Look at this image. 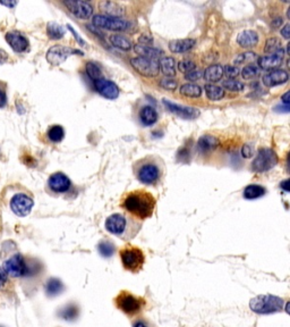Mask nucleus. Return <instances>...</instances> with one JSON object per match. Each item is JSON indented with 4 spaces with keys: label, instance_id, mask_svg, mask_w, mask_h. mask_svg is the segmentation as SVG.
<instances>
[{
    "label": "nucleus",
    "instance_id": "nucleus-1",
    "mask_svg": "<svg viewBox=\"0 0 290 327\" xmlns=\"http://www.w3.org/2000/svg\"><path fill=\"white\" fill-rule=\"evenodd\" d=\"M121 207L134 217L146 219L152 216L154 208H156V198L148 191H132L122 199Z\"/></svg>",
    "mask_w": 290,
    "mask_h": 327
},
{
    "label": "nucleus",
    "instance_id": "nucleus-2",
    "mask_svg": "<svg viewBox=\"0 0 290 327\" xmlns=\"http://www.w3.org/2000/svg\"><path fill=\"white\" fill-rule=\"evenodd\" d=\"M249 307L252 312L260 315L279 313L284 309V299L271 294H262L253 298L249 301Z\"/></svg>",
    "mask_w": 290,
    "mask_h": 327
},
{
    "label": "nucleus",
    "instance_id": "nucleus-3",
    "mask_svg": "<svg viewBox=\"0 0 290 327\" xmlns=\"http://www.w3.org/2000/svg\"><path fill=\"white\" fill-rule=\"evenodd\" d=\"M115 302H116L118 308L128 316H135V315L141 313L146 305L145 299L134 296L128 291H121Z\"/></svg>",
    "mask_w": 290,
    "mask_h": 327
},
{
    "label": "nucleus",
    "instance_id": "nucleus-4",
    "mask_svg": "<svg viewBox=\"0 0 290 327\" xmlns=\"http://www.w3.org/2000/svg\"><path fill=\"white\" fill-rule=\"evenodd\" d=\"M120 259L124 268L132 273H138L143 268L145 257L143 251L136 246H126L120 251Z\"/></svg>",
    "mask_w": 290,
    "mask_h": 327
},
{
    "label": "nucleus",
    "instance_id": "nucleus-5",
    "mask_svg": "<svg viewBox=\"0 0 290 327\" xmlns=\"http://www.w3.org/2000/svg\"><path fill=\"white\" fill-rule=\"evenodd\" d=\"M278 164V156L272 149L263 148L259 151L252 163V169L256 173H265Z\"/></svg>",
    "mask_w": 290,
    "mask_h": 327
},
{
    "label": "nucleus",
    "instance_id": "nucleus-6",
    "mask_svg": "<svg viewBox=\"0 0 290 327\" xmlns=\"http://www.w3.org/2000/svg\"><path fill=\"white\" fill-rule=\"evenodd\" d=\"M92 23L98 29L108 30L114 32L126 31L130 27V23L121 19L120 17H111L106 15H95L92 18Z\"/></svg>",
    "mask_w": 290,
    "mask_h": 327
},
{
    "label": "nucleus",
    "instance_id": "nucleus-7",
    "mask_svg": "<svg viewBox=\"0 0 290 327\" xmlns=\"http://www.w3.org/2000/svg\"><path fill=\"white\" fill-rule=\"evenodd\" d=\"M130 65L138 74L144 78H156L159 74V63L154 59L144 57H134L130 59Z\"/></svg>",
    "mask_w": 290,
    "mask_h": 327
},
{
    "label": "nucleus",
    "instance_id": "nucleus-8",
    "mask_svg": "<svg viewBox=\"0 0 290 327\" xmlns=\"http://www.w3.org/2000/svg\"><path fill=\"white\" fill-rule=\"evenodd\" d=\"M3 270L11 277H22L30 275V267L25 262V259L22 254L16 253L5 261Z\"/></svg>",
    "mask_w": 290,
    "mask_h": 327
},
{
    "label": "nucleus",
    "instance_id": "nucleus-9",
    "mask_svg": "<svg viewBox=\"0 0 290 327\" xmlns=\"http://www.w3.org/2000/svg\"><path fill=\"white\" fill-rule=\"evenodd\" d=\"M73 54H78L83 56V53L76 49H73V48L56 45L47 51V61L53 66H59L61 65L63 62H66V59Z\"/></svg>",
    "mask_w": 290,
    "mask_h": 327
},
{
    "label": "nucleus",
    "instance_id": "nucleus-10",
    "mask_svg": "<svg viewBox=\"0 0 290 327\" xmlns=\"http://www.w3.org/2000/svg\"><path fill=\"white\" fill-rule=\"evenodd\" d=\"M137 178L143 184L152 185L160 178V168L154 162L146 161L141 164L137 169Z\"/></svg>",
    "mask_w": 290,
    "mask_h": 327
},
{
    "label": "nucleus",
    "instance_id": "nucleus-11",
    "mask_svg": "<svg viewBox=\"0 0 290 327\" xmlns=\"http://www.w3.org/2000/svg\"><path fill=\"white\" fill-rule=\"evenodd\" d=\"M34 202L29 195L24 193L15 194L10 200V208L14 211V214L19 217H25L31 213L33 208Z\"/></svg>",
    "mask_w": 290,
    "mask_h": 327
},
{
    "label": "nucleus",
    "instance_id": "nucleus-12",
    "mask_svg": "<svg viewBox=\"0 0 290 327\" xmlns=\"http://www.w3.org/2000/svg\"><path fill=\"white\" fill-rule=\"evenodd\" d=\"M95 90L100 93L102 97H105L109 100H115L119 97V87L116 83L106 79H99L94 81Z\"/></svg>",
    "mask_w": 290,
    "mask_h": 327
},
{
    "label": "nucleus",
    "instance_id": "nucleus-13",
    "mask_svg": "<svg viewBox=\"0 0 290 327\" xmlns=\"http://www.w3.org/2000/svg\"><path fill=\"white\" fill-rule=\"evenodd\" d=\"M63 5L78 19H89L93 14V7L87 1H63Z\"/></svg>",
    "mask_w": 290,
    "mask_h": 327
},
{
    "label": "nucleus",
    "instance_id": "nucleus-14",
    "mask_svg": "<svg viewBox=\"0 0 290 327\" xmlns=\"http://www.w3.org/2000/svg\"><path fill=\"white\" fill-rule=\"evenodd\" d=\"M5 39L8 45L10 46L15 53H24L29 49L30 42L25 35L18 31H9L5 35Z\"/></svg>",
    "mask_w": 290,
    "mask_h": 327
},
{
    "label": "nucleus",
    "instance_id": "nucleus-15",
    "mask_svg": "<svg viewBox=\"0 0 290 327\" xmlns=\"http://www.w3.org/2000/svg\"><path fill=\"white\" fill-rule=\"evenodd\" d=\"M48 185H49V187L54 192L65 193L70 189L71 182L67 175L58 171V173H55L49 177V179H48Z\"/></svg>",
    "mask_w": 290,
    "mask_h": 327
},
{
    "label": "nucleus",
    "instance_id": "nucleus-16",
    "mask_svg": "<svg viewBox=\"0 0 290 327\" xmlns=\"http://www.w3.org/2000/svg\"><path fill=\"white\" fill-rule=\"evenodd\" d=\"M288 79H289V74L287 71L277 69V70L269 71L267 74H264L263 78H262V82H263V84L267 87H273L284 84V83L288 81Z\"/></svg>",
    "mask_w": 290,
    "mask_h": 327
},
{
    "label": "nucleus",
    "instance_id": "nucleus-17",
    "mask_svg": "<svg viewBox=\"0 0 290 327\" xmlns=\"http://www.w3.org/2000/svg\"><path fill=\"white\" fill-rule=\"evenodd\" d=\"M284 55H285V51H284V49H281L276 54L262 56V57L257 59L259 69L265 70V71L277 70L278 67H279L284 62Z\"/></svg>",
    "mask_w": 290,
    "mask_h": 327
},
{
    "label": "nucleus",
    "instance_id": "nucleus-18",
    "mask_svg": "<svg viewBox=\"0 0 290 327\" xmlns=\"http://www.w3.org/2000/svg\"><path fill=\"white\" fill-rule=\"evenodd\" d=\"M164 105L167 107V109H169V111H172L173 114L185 119H194L200 115V111L195 108L176 105V103L167 100V99H164Z\"/></svg>",
    "mask_w": 290,
    "mask_h": 327
},
{
    "label": "nucleus",
    "instance_id": "nucleus-19",
    "mask_svg": "<svg viewBox=\"0 0 290 327\" xmlns=\"http://www.w3.org/2000/svg\"><path fill=\"white\" fill-rule=\"evenodd\" d=\"M127 226V219L120 214H114L107 218L106 230L115 235H121L125 232Z\"/></svg>",
    "mask_w": 290,
    "mask_h": 327
},
{
    "label": "nucleus",
    "instance_id": "nucleus-20",
    "mask_svg": "<svg viewBox=\"0 0 290 327\" xmlns=\"http://www.w3.org/2000/svg\"><path fill=\"white\" fill-rule=\"evenodd\" d=\"M259 34L253 30H245L240 32L237 37V43L241 48L245 49H251V48L255 47L259 43Z\"/></svg>",
    "mask_w": 290,
    "mask_h": 327
},
{
    "label": "nucleus",
    "instance_id": "nucleus-21",
    "mask_svg": "<svg viewBox=\"0 0 290 327\" xmlns=\"http://www.w3.org/2000/svg\"><path fill=\"white\" fill-rule=\"evenodd\" d=\"M195 40L194 39H181V40H173L169 42V49L174 54H184L187 53L193 47L195 46Z\"/></svg>",
    "mask_w": 290,
    "mask_h": 327
},
{
    "label": "nucleus",
    "instance_id": "nucleus-22",
    "mask_svg": "<svg viewBox=\"0 0 290 327\" xmlns=\"http://www.w3.org/2000/svg\"><path fill=\"white\" fill-rule=\"evenodd\" d=\"M135 53L140 55L138 57H144L149 59H154L157 61L159 57H161L164 55V51L158 49L156 47H150V46H143V45H136L134 47Z\"/></svg>",
    "mask_w": 290,
    "mask_h": 327
},
{
    "label": "nucleus",
    "instance_id": "nucleus-23",
    "mask_svg": "<svg viewBox=\"0 0 290 327\" xmlns=\"http://www.w3.org/2000/svg\"><path fill=\"white\" fill-rule=\"evenodd\" d=\"M138 116H140L143 125L145 126L154 125L158 121V113L152 106H143L140 109Z\"/></svg>",
    "mask_w": 290,
    "mask_h": 327
},
{
    "label": "nucleus",
    "instance_id": "nucleus-24",
    "mask_svg": "<svg viewBox=\"0 0 290 327\" xmlns=\"http://www.w3.org/2000/svg\"><path fill=\"white\" fill-rule=\"evenodd\" d=\"M159 71L166 78H173L176 75V62L173 57H162L159 62Z\"/></svg>",
    "mask_w": 290,
    "mask_h": 327
},
{
    "label": "nucleus",
    "instance_id": "nucleus-25",
    "mask_svg": "<svg viewBox=\"0 0 290 327\" xmlns=\"http://www.w3.org/2000/svg\"><path fill=\"white\" fill-rule=\"evenodd\" d=\"M222 77H224V67L219 65V64H214V65L209 66L203 73V78L205 79V81L211 83L219 82Z\"/></svg>",
    "mask_w": 290,
    "mask_h": 327
},
{
    "label": "nucleus",
    "instance_id": "nucleus-26",
    "mask_svg": "<svg viewBox=\"0 0 290 327\" xmlns=\"http://www.w3.org/2000/svg\"><path fill=\"white\" fill-rule=\"evenodd\" d=\"M99 7L101 8L106 16H111V17H119V16L124 15V8L120 7L117 2L111 1H103L99 3Z\"/></svg>",
    "mask_w": 290,
    "mask_h": 327
},
{
    "label": "nucleus",
    "instance_id": "nucleus-27",
    "mask_svg": "<svg viewBox=\"0 0 290 327\" xmlns=\"http://www.w3.org/2000/svg\"><path fill=\"white\" fill-rule=\"evenodd\" d=\"M218 146H219V141H218V139L213 137V135H203V137H201L197 141L198 150L203 151V153L214 150L218 148Z\"/></svg>",
    "mask_w": 290,
    "mask_h": 327
},
{
    "label": "nucleus",
    "instance_id": "nucleus-28",
    "mask_svg": "<svg viewBox=\"0 0 290 327\" xmlns=\"http://www.w3.org/2000/svg\"><path fill=\"white\" fill-rule=\"evenodd\" d=\"M202 87L194 83H186L182 84L179 89V93L187 98H200L202 95Z\"/></svg>",
    "mask_w": 290,
    "mask_h": 327
},
{
    "label": "nucleus",
    "instance_id": "nucleus-29",
    "mask_svg": "<svg viewBox=\"0 0 290 327\" xmlns=\"http://www.w3.org/2000/svg\"><path fill=\"white\" fill-rule=\"evenodd\" d=\"M47 33L48 37H49L51 40H59L65 37L66 30L65 27L60 25V24L50 22L48 23L47 25Z\"/></svg>",
    "mask_w": 290,
    "mask_h": 327
},
{
    "label": "nucleus",
    "instance_id": "nucleus-30",
    "mask_svg": "<svg viewBox=\"0 0 290 327\" xmlns=\"http://www.w3.org/2000/svg\"><path fill=\"white\" fill-rule=\"evenodd\" d=\"M110 42L113 43L114 47H116V48H118V49H120L122 51H129L133 48V45H132V42H130V40H128L121 34L111 35Z\"/></svg>",
    "mask_w": 290,
    "mask_h": 327
},
{
    "label": "nucleus",
    "instance_id": "nucleus-31",
    "mask_svg": "<svg viewBox=\"0 0 290 327\" xmlns=\"http://www.w3.org/2000/svg\"><path fill=\"white\" fill-rule=\"evenodd\" d=\"M65 286H63L62 282L58 278H50L46 284V292L49 297H56L58 294H60Z\"/></svg>",
    "mask_w": 290,
    "mask_h": 327
},
{
    "label": "nucleus",
    "instance_id": "nucleus-32",
    "mask_svg": "<svg viewBox=\"0 0 290 327\" xmlns=\"http://www.w3.org/2000/svg\"><path fill=\"white\" fill-rule=\"evenodd\" d=\"M265 194V189L263 186L257 184H251L245 187L244 190V198L247 200H254V199L261 198Z\"/></svg>",
    "mask_w": 290,
    "mask_h": 327
},
{
    "label": "nucleus",
    "instance_id": "nucleus-33",
    "mask_svg": "<svg viewBox=\"0 0 290 327\" xmlns=\"http://www.w3.org/2000/svg\"><path fill=\"white\" fill-rule=\"evenodd\" d=\"M204 91L210 100L212 101H219L225 97V90L221 86L214 85V84H206L204 86Z\"/></svg>",
    "mask_w": 290,
    "mask_h": 327
},
{
    "label": "nucleus",
    "instance_id": "nucleus-34",
    "mask_svg": "<svg viewBox=\"0 0 290 327\" xmlns=\"http://www.w3.org/2000/svg\"><path fill=\"white\" fill-rule=\"evenodd\" d=\"M78 314H79V310L77 308V306H75L73 304L66 306L65 308H62L60 312L58 313L59 317H60L61 320H65L68 322L76 320V318L78 317Z\"/></svg>",
    "mask_w": 290,
    "mask_h": 327
},
{
    "label": "nucleus",
    "instance_id": "nucleus-35",
    "mask_svg": "<svg viewBox=\"0 0 290 327\" xmlns=\"http://www.w3.org/2000/svg\"><path fill=\"white\" fill-rule=\"evenodd\" d=\"M63 137H65V130L60 125H53L48 130V138L55 143L61 142Z\"/></svg>",
    "mask_w": 290,
    "mask_h": 327
},
{
    "label": "nucleus",
    "instance_id": "nucleus-36",
    "mask_svg": "<svg viewBox=\"0 0 290 327\" xmlns=\"http://www.w3.org/2000/svg\"><path fill=\"white\" fill-rule=\"evenodd\" d=\"M260 74H261V70L259 69V66L254 65V64L245 66L243 71H241V77H243L244 80L256 79L257 77H260Z\"/></svg>",
    "mask_w": 290,
    "mask_h": 327
},
{
    "label": "nucleus",
    "instance_id": "nucleus-37",
    "mask_svg": "<svg viewBox=\"0 0 290 327\" xmlns=\"http://www.w3.org/2000/svg\"><path fill=\"white\" fill-rule=\"evenodd\" d=\"M86 73L89 77L93 80V81H97L99 79H102V71L100 69V66L98 64H95L93 62H89L86 64Z\"/></svg>",
    "mask_w": 290,
    "mask_h": 327
},
{
    "label": "nucleus",
    "instance_id": "nucleus-38",
    "mask_svg": "<svg viewBox=\"0 0 290 327\" xmlns=\"http://www.w3.org/2000/svg\"><path fill=\"white\" fill-rule=\"evenodd\" d=\"M281 49H283V46H281V42L279 39L270 38L267 40V42H265L264 51L267 54H271V55L276 54Z\"/></svg>",
    "mask_w": 290,
    "mask_h": 327
},
{
    "label": "nucleus",
    "instance_id": "nucleus-39",
    "mask_svg": "<svg viewBox=\"0 0 290 327\" xmlns=\"http://www.w3.org/2000/svg\"><path fill=\"white\" fill-rule=\"evenodd\" d=\"M257 58V55L252 51H247V53L239 54L237 57L233 59V64L236 65H241V64H251Z\"/></svg>",
    "mask_w": 290,
    "mask_h": 327
},
{
    "label": "nucleus",
    "instance_id": "nucleus-40",
    "mask_svg": "<svg viewBox=\"0 0 290 327\" xmlns=\"http://www.w3.org/2000/svg\"><path fill=\"white\" fill-rule=\"evenodd\" d=\"M222 85H224L225 89L230 91V92H240L245 87L244 83L237 81V80H226ZM224 87H222V89H224Z\"/></svg>",
    "mask_w": 290,
    "mask_h": 327
},
{
    "label": "nucleus",
    "instance_id": "nucleus-41",
    "mask_svg": "<svg viewBox=\"0 0 290 327\" xmlns=\"http://www.w3.org/2000/svg\"><path fill=\"white\" fill-rule=\"evenodd\" d=\"M98 250L102 257L108 258V257L113 256V254L115 253V245L111 242L103 241L101 243H99Z\"/></svg>",
    "mask_w": 290,
    "mask_h": 327
},
{
    "label": "nucleus",
    "instance_id": "nucleus-42",
    "mask_svg": "<svg viewBox=\"0 0 290 327\" xmlns=\"http://www.w3.org/2000/svg\"><path fill=\"white\" fill-rule=\"evenodd\" d=\"M178 70H179L181 73L187 74L189 72L196 70V64L192 61H188V59H185V61L178 63Z\"/></svg>",
    "mask_w": 290,
    "mask_h": 327
},
{
    "label": "nucleus",
    "instance_id": "nucleus-43",
    "mask_svg": "<svg viewBox=\"0 0 290 327\" xmlns=\"http://www.w3.org/2000/svg\"><path fill=\"white\" fill-rule=\"evenodd\" d=\"M159 85H160L162 89L168 90V91H174L177 89L178 83L176 80H174L173 78H166L162 79L160 82H159Z\"/></svg>",
    "mask_w": 290,
    "mask_h": 327
},
{
    "label": "nucleus",
    "instance_id": "nucleus-44",
    "mask_svg": "<svg viewBox=\"0 0 290 327\" xmlns=\"http://www.w3.org/2000/svg\"><path fill=\"white\" fill-rule=\"evenodd\" d=\"M224 75H226L229 80H235L239 75V70L237 66L227 65L224 67Z\"/></svg>",
    "mask_w": 290,
    "mask_h": 327
},
{
    "label": "nucleus",
    "instance_id": "nucleus-45",
    "mask_svg": "<svg viewBox=\"0 0 290 327\" xmlns=\"http://www.w3.org/2000/svg\"><path fill=\"white\" fill-rule=\"evenodd\" d=\"M202 77H203V73H202L201 71H197V70H194L192 72H189V73L185 74V79L189 82L198 81V80H200Z\"/></svg>",
    "mask_w": 290,
    "mask_h": 327
},
{
    "label": "nucleus",
    "instance_id": "nucleus-46",
    "mask_svg": "<svg viewBox=\"0 0 290 327\" xmlns=\"http://www.w3.org/2000/svg\"><path fill=\"white\" fill-rule=\"evenodd\" d=\"M254 154V149L252 146L249 145H245L241 149V155H243L244 158H251Z\"/></svg>",
    "mask_w": 290,
    "mask_h": 327
},
{
    "label": "nucleus",
    "instance_id": "nucleus-47",
    "mask_svg": "<svg viewBox=\"0 0 290 327\" xmlns=\"http://www.w3.org/2000/svg\"><path fill=\"white\" fill-rule=\"evenodd\" d=\"M280 32H281V37H284V39L288 40L290 38V25L289 24H286Z\"/></svg>",
    "mask_w": 290,
    "mask_h": 327
},
{
    "label": "nucleus",
    "instance_id": "nucleus-48",
    "mask_svg": "<svg viewBox=\"0 0 290 327\" xmlns=\"http://www.w3.org/2000/svg\"><path fill=\"white\" fill-rule=\"evenodd\" d=\"M138 41H140V43H143V46H149L153 42V40H152V38L150 37V35H145L144 34V35H142Z\"/></svg>",
    "mask_w": 290,
    "mask_h": 327
},
{
    "label": "nucleus",
    "instance_id": "nucleus-49",
    "mask_svg": "<svg viewBox=\"0 0 290 327\" xmlns=\"http://www.w3.org/2000/svg\"><path fill=\"white\" fill-rule=\"evenodd\" d=\"M7 282V274L5 270H3L1 267H0V289L5 285V283Z\"/></svg>",
    "mask_w": 290,
    "mask_h": 327
},
{
    "label": "nucleus",
    "instance_id": "nucleus-50",
    "mask_svg": "<svg viewBox=\"0 0 290 327\" xmlns=\"http://www.w3.org/2000/svg\"><path fill=\"white\" fill-rule=\"evenodd\" d=\"M7 103V95L5 93V91L0 89V108L5 107Z\"/></svg>",
    "mask_w": 290,
    "mask_h": 327
},
{
    "label": "nucleus",
    "instance_id": "nucleus-51",
    "mask_svg": "<svg viewBox=\"0 0 290 327\" xmlns=\"http://www.w3.org/2000/svg\"><path fill=\"white\" fill-rule=\"evenodd\" d=\"M283 23H284V19L281 17H278V18L273 19L271 26L273 27V29H277V27H280L281 25H283Z\"/></svg>",
    "mask_w": 290,
    "mask_h": 327
},
{
    "label": "nucleus",
    "instance_id": "nucleus-52",
    "mask_svg": "<svg viewBox=\"0 0 290 327\" xmlns=\"http://www.w3.org/2000/svg\"><path fill=\"white\" fill-rule=\"evenodd\" d=\"M8 61V54L5 50L0 49V65L5 64Z\"/></svg>",
    "mask_w": 290,
    "mask_h": 327
},
{
    "label": "nucleus",
    "instance_id": "nucleus-53",
    "mask_svg": "<svg viewBox=\"0 0 290 327\" xmlns=\"http://www.w3.org/2000/svg\"><path fill=\"white\" fill-rule=\"evenodd\" d=\"M67 27H68V29L71 31V32H73V34L75 35V39H76L77 40V41L79 42V43H81V45H85V42L84 41H83V40L82 39H79V37H78V34L76 33V31H75L74 29H73V27H71L70 25H67Z\"/></svg>",
    "mask_w": 290,
    "mask_h": 327
},
{
    "label": "nucleus",
    "instance_id": "nucleus-54",
    "mask_svg": "<svg viewBox=\"0 0 290 327\" xmlns=\"http://www.w3.org/2000/svg\"><path fill=\"white\" fill-rule=\"evenodd\" d=\"M280 186H281V189L286 191V192H289V179H285L284 182H281Z\"/></svg>",
    "mask_w": 290,
    "mask_h": 327
},
{
    "label": "nucleus",
    "instance_id": "nucleus-55",
    "mask_svg": "<svg viewBox=\"0 0 290 327\" xmlns=\"http://www.w3.org/2000/svg\"><path fill=\"white\" fill-rule=\"evenodd\" d=\"M289 91H287V92H286L284 95H283V97H281V100H283V102L285 103V105L286 106H288L289 105V102H290V100H289Z\"/></svg>",
    "mask_w": 290,
    "mask_h": 327
},
{
    "label": "nucleus",
    "instance_id": "nucleus-56",
    "mask_svg": "<svg viewBox=\"0 0 290 327\" xmlns=\"http://www.w3.org/2000/svg\"><path fill=\"white\" fill-rule=\"evenodd\" d=\"M0 3H1V5H3V6H7V7L11 8V7L17 5V1H11V2H9V1H0Z\"/></svg>",
    "mask_w": 290,
    "mask_h": 327
},
{
    "label": "nucleus",
    "instance_id": "nucleus-57",
    "mask_svg": "<svg viewBox=\"0 0 290 327\" xmlns=\"http://www.w3.org/2000/svg\"><path fill=\"white\" fill-rule=\"evenodd\" d=\"M133 327H149L146 325V323H144L143 321H137L136 323H134Z\"/></svg>",
    "mask_w": 290,
    "mask_h": 327
},
{
    "label": "nucleus",
    "instance_id": "nucleus-58",
    "mask_svg": "<svg viewBox=\"0 0 290 327\" xmlns=\"http://www.w3.org/2000/svg\"><path fill=\"white\" fill-rule=\"evenodd\" d=\"M0 327H3V326H0Z\"/></svg>",
    "mask_w": 290,
    "mask_h": 327
}]
</instances>
